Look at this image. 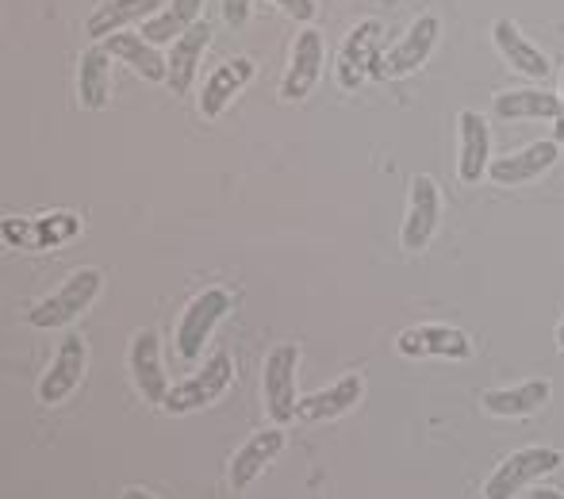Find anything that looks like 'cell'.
Here are the masks:
<instances>
[{"label":"cell","instance_id":"1","mask_svg":"<svg viewBox=\"0 0 564 499\" xmlns=\"http://www.w3.org/2000/svg\"><path fill=\"white\" fill-rule=\"evenodd\" d=\"M105 289V273L93 265H82L58 284L46 300H39L28 312V323L35 330H54V327H69L77 315H85L93 307V300Z\"/></svg>","mask_w":564,"mask_h":499},{"label":"cell","instance_id":"2","mask_svg":"<svg viewBox=\"0 0 564 499\" xmlns=\"http://www.w3.org/2000/svg\"><path fill=\"white\" fill-rule=\"evenodd\" d=\"M384 54H388V43H384V23L380 20H361L346 31L341 39V51H338V66H335V77L346 93L361 89L369 77H384Z\"/></svg>","mask_w":564,"mask_h":499},{"label":"cell","instance_id":"3","mask_svg":"<svg viewBox=\"0 0 564 499\" xmlns=\"http://www.w3.org/2000/svg\"><path fill=\"white\" fill-rule=\"evenodd\" d=\"M564 465V454L553 446H527L507 454L496 469L484 480V499H514L519 492H527L530 485H538L542 477L557 473Z\"/></svg>","mask_w":564,"mask_h":499},{"label":"cell","instance_id":"4","mask_svg":"<svg viewBox=\"0 0 564 499\" xmlns=\"http://www.w3.org/2000/svg\"><path fill=\"white\" fill-rule=\"evenodd\" d=\"M296 373H300V346L281 343L269 350L265 369H261V395L273 426H289L296 419L300 395H296Z\"/></svg>","mask_w":564,"mask_h":499},{"label":"cell","instance_id":"5","mask_svg":"<svg viewBox=\"0 0 564 499\" xmlns=\"http://www.w3.org/2000/svg\"><path fill=\"white\" fill-rule=\"evenodd\" d=\"M230 380H235V361H230L227 350H216L200 373H193L188 380H181V384L170 388L162 411L165 415H193V411L212 408V403L230 388Z\"/></svg>","mask_w":564,"mask_h":499},{"label":"cell","instance_id":"6","mask_svg":"<svg viewBox=\"0 0 564 499\" xmlns=\"http://www.w3.org/2000/svg\"><path fill=\"white\" fill-rule=\"evenodd\" d=\"M230 292L227 289H204L200 296L188 300V307L177 319V358L181 361H196L208 350L212 330L219 327V319L230 312Z\"/></svg>","mask_w":564,"mask_h":499},{"label":"cell","instance_id":"7","mask_svg":"<svg viewBox=\"0 0 564 499\" xmlns=\"http://www.w3.org/2000/svg\"><path fill=\"white\" fill-rule=\"evenodd\" d=\"M438 219H442V188L431 173H415L411 177V200H408V219H403V231L400 242L403 250L419 253L431 247L434 231H438Z\"/></svg>","mask_w":564,"mask_h":499},{"label":"cell","instance_id":"8","mask_svg":"<svg viewBox=\"0 0 564 499\" xmlns=\"http://www.w3.org/2000/svg\"><path fill=\"white\" fill-rule=\"evenodd\" d=\"M323 58H327V43H323V31L304 28L292 43V58L289 69L281 77V100L296 105V100L312 97V89L323 77Z\"/></svg>","mask_w":564,"mask_h":499},{"label":"cell","instance_id":"9","mask_svg":"<svg viewBox=\"0 0 564 499\" xmlns=\"http://www.w3.org/2000/svg\"><path fill=\"white\" fill-rule=\"evenodd\" d=\"M395 350L403 358H449L468 361L473 358V338L460 327H446V323H419V327L400 330Z\"/></svg>","mask_w":564,"mask_h":499},{"label":"cell","instance_id":"10","mask_svg":"<svg viewBox=\"0 0 564 499\" xmlns=\"http://www.w3.org/2000/svg\"><path fill=\"white\" fill-rule=\"evenodd\" d=\"M85 369H89V346H85L82 335H66L58 354H54L51 369L39 380V403H46V408L66 403L85 380Z\"/></svg>","mask_w":564,"mask_h":499},{"label":"cell","instance_id":"11","mask_svg":"<svg viewBox=\"0 0 564 499\" xmlns=\"http://www.w3.org/2000/svg\"><path fill=\"white\" fill-rule=\"evenodd\" d=\"M442 35V20L434 12H423L411 20V28L400 35V43L388 46L384 54V77H408L415 69L426 66V58L434 54Z\"/></svg>","mask_w":564,"mask_h":499},{"label":"cell","instance_id":"12","mask_svg":"<svg viewBox=\"0 0 564 499\" xmlns=\"http://www.w3.org/2000/svg\"><path fill=\"white\" fill-rule=\"evenodd\" d=\"M127 369H131V380L142 400L162 408L173 384L165 380L162 369V338H158V330H134L131 350H127Z\"/></svg>","mask_w":564,"mask_h":499},{"label":"cell","instance_id":"13","mask_svg":"<svg viewBox=\"0 0 564 499\" xmlns=\"http://www.w3.org/2000/svg\"><path fill=\"white\" fill-rule=\"evenodd\" d=\"M561 158V142L557 139H542V142H530V147L514 150L507 158H496L488 170V181L499 188H514V185H527V181H538L542 173H550Z\"/></svg>","mask_w":564,"mask_h":499},{"label":"cell","instance_id":"14","mask_svg":"<svg viewBox=\"0 0 564 499\" xmlns=\"http://www.w3.org/2000/svg\"><path fill=\"white\" fill-rule=\"evenodd\" d=\"M457 173L465 185H476V181L488 177L491 170V131H488V120H484L480 112H473V108H465V112L457 116Z\"/></svg>","mask_w":564,"mask_h":499},{"label":"cell","instance_id":"15","mask_svg":"<svg viewBox=\"0 0 564 499\" xmlns=\"http://www.w3.org/2000/svg\"><path fill=\"white\" fill-rule=\"evenodd\" d=\"M77 231H82V219L74 211H54V216H39V219H4L8 247H20V250H51L58 242L74 239Z\"/></svg>","mask_w":564,"mask_h":499},{"label":"cell","instance_id":"16","mask_svg":"<svg viewBox=\"0 0 564 499\" xmlns=\"http://www.w3.org/2000/svg\"><path fill=\"white\" fill-rule=\"evenodd\" d=\"M281 454H284V426H269V431L250 434V438L238 446V454L230 457V488L246 492Z\"/></svg>","mask_w":564,"mask_h":499},{"label":"cell","instance_id":"17","mask_svg":"<svg viewBox=\"0 0 564 499\" xmlns=\"http://www.w3.org/2000/svg\"><path fill=\"white\" fill-rule=\"evenodd\" d=\"M491 39H496L499 58H503L514 74L530 77V82H545V77H550L553 66H550V58H545V51L530 43L514 20H496V23H491Z\"/></svg>","mask_w":564,"mask_h":499},{"label":"cell","instance_id":"18","mask_svg":"<svg viewBox=\"0 0 564 499\" xmlns=\"http://www.w3.org/2000/svg\"><path fill=\"white\" fill-rule=\"evenodd\" d=\"M365 395V377L361 373H346L338 377L330 388H319V392L304 395L296 408V419L300 423H330V419L346 415L361 403Z\"/></svg>","mask_w":564,"mask_h":499},{"label":"cell","instance_id":"19","mask_svg":"<svg viewBox=\"0 0 564 499\" xmlns=\"http://www.w3.org/2000/svg\"><path fill=\"white\" fill-rule=\"evenodd\" d=\"M250 77H253V58H246V54L227 58L224 66L212 69L208 82H204V89H200V116L204 120H219V116L227 112L230 100L250 85Z\"/></svg>","mask_w":564,"mask_h":499},{"label":"cell","instance_id":"20","mask_svg":"<svg viewBox=\"0 0 564 499\" xmlns=\"http://www.w3.org/2000/svg\"><path fill=\"white\" fill-rule=\"evenodd\" d=\"M158 12H162V0H105L85 20V35L105 43V39L119 35V31H131L134 23L154 20Z\"/></svg>","mask_w":564,"mask_h":499},{"label":"cell","instance_id":"21","mask_svg":"<svg viewBox=\"0 0 564 499\" xmlns=\"http://www.w3.org/2000/svg\"><path fill=\"white\" fill-rule=\"evenodd\" d=\"M212 46V23H196V28H188L185 35L173 43V51L165 54V66H170V77H165V85H170V93H177V97H185L188 89H193L196 82V69H200V58L204 51Z\"/></svg>","mask_w":564,"mask_h":499},{"label":"cell","instance_id":"22","mask_svg":"<svg viewBox=\"0 0 564 499\" xmlns=\"http://www.w3.org/2000/svg\"><path fill=\"white\" fill-rule=\"evenodd\" d=\"M108 54H112L116 62H123V66H131L134 74L142 77V82H165L170 77V66H165V54L158 51L154 43H150L142 31H119V35L105 39Z\"/></svg>","mask_w":564,"mask_h":499},{"label":"cell","instance_id":"23","mask_svg":"<svg viewBox=\"0 0 564 499\" xmlns=\"http://www.w3.org/2000/svg\"><path fill=\"white\" fill-rule=\"evenodd\" d=\"M553 384L550 380H522L514 388H491L484 392V411L496 419H530L550 403Z\"/></svg>","mask_w":564,"mask_h":499},{"label":"cell","instance_id":"24","mask_svg":"<svg viewBox=\"0 0 564 499\" xmlns=\"http://www.w3.org/2000/svg\"><path fill=\"white\" fill-rule=\"evenodd\" d=\"M112 62L105 46H89L77 62V100L85 112H100L112 100Z\"/></svg>","mask_w":564,"mask_h":499},{"label":"cell","instance_id":"25","mask_svg":"<svg viewBox=\"0 0 564 499\" xmlns=\"http://www.w3.org/2000/svg\"><path fill=\"white\" fill-rule=\"evenodd\" d=\"M496 120H553L561 116V93L545 89H507L491 100Z\"/></svg>","mask_w":564,"mask_h":499},{"label":"cell","instance_id":"26","mask_svg":"<svg viewBox=\"0 0 564 499\" xmlns=\"http://www.w3.org/2000/svg\"><path fill=\"white\" fill-rule=\"evenodd\" d=\"M200 12H204V0H170L154 20L142 23V35L150 39L154 46L162 43H177L188 28L200 23Z\"/></svg>","mask_w":564,"mask_h":499},{"label":"cell","instance_id":"27","mask_svg":"<svg viewBox=\"0 0 564 499\" xmlns=\"http://www.w3.org/2000/svg\"><path fill=\"white\" fill-rule=\"evenodd\" d=\"M269 4H276L289 20H296V23H312L315 15H319V4H315V0H269Z\"/></svg>","mask_w":564,"mask_h":499},{"label":"cell","instance_id":"28","mask_svg":"<svg viewBox=\"0 0 564 499\" xmlns=\"http://www.w3.org/2000/svg\"><path fill=\"white\" fill-rule=\"evenodd\" d=\"M224 20H227V28H235V31H242L246 23H250V15H253V0H224Z\"/></svg>","mask_w":564,"mask_h":499},{"label":"cell","instance_id":"29","mask_svg":"<svg viewBox=\"0 0 564 499\" xmlns=\"http://www.w3.org/2000/svg\"><path fill=\"white\" fill-rule=\"evenodd\" d=\"M530 499H564V492H557V488H534Z\"/></svg>","mask_w":564,"mask_h":499},{"label":"cell","instance_id":"30","mask_svg":"<svg viewBox=\"0 0 564 499\" xmlns=\"http://www.w3.org/2000/svg\"><path fill=\"white\" fill-rule=\"evenodd\" d=\"M557 142H564V77H561V116H557V134H553Z\"/></svg>","mask_w":564,"mask_h":499},{"label":"cell","instance_id":"31","mask_svg":"<svg viewBox=\"0 0 564 499\" xmlns=\"http://www.w3.org/2000/svg\"><path fill=\"white\" fill-rule=\"evenodd\" d=\"M119 499H154V496H150L147 488H127V492L119 496Z\"/></svg>","mask_w":564,"mask_h":499},{"label":"cell","instance_id":"32","mask_svg":"<svg viewBox=\"0 0 564 499\" xmlns=\"http://www.w3.org/2000/svg\"><path fill=\"white\" fill-rule=\"evenodd\" d=\"M557 350H564V319H561V327H557Z\"/></svg>","mask_w":564,"mask_h":499}]
</instances>
